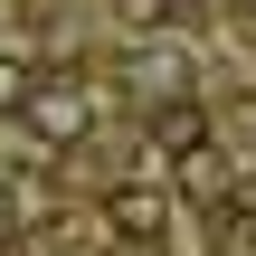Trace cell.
I'll return each instance as SVG.
<instances>
[{
    "label": "cell",
    "instance_id": "obj_3",
    "mask_svg": "<svg viewBox=\"0 0 256 256\" xmlns=\"http://www.w3.org/2000/svg\"><path fill=\"white\" fill-rule=\"evenodd\" d=\"M180 200H190V209H209V218H218V209H238V162H228L218 142L180 152Z\"/></svg>",
    "mask_w": 256,
    "mask_h": 256
},
{
    "label": "cell",
    "instance_id": "obj_4",
    "mask_svg": "<svg viewBox=\"0 0 256 256\" xmlns=\"http://www.w3.org/2000/svg\"><path fill=\"white\" fill-rule=\"evenodd\" d=\"M162 218H171V200H162L152 180H114V190H104V228H114V238L152 247V238H162Z\"/></svg>",
    "mask_w": 256,
    "mask_h": 256
},
{
    "label": "cell",
    "instance_id": "obj_9",
    "mask_svg": "<svg viewBox=\"0 0 256 256\" xmlns=\"http://www.w3.org/2000/svg\"><path fill=\"white\" fill-rule=\"evenodd\" d=\"M38 256H95V247H86L76 228H48V238H38Z\"/></svg>",
    "mask_w": 256,
    "mask_h": 256
},
{
    "label": "cell",
    "instance_id": "obj_5",
    "mask_svg": "<svg viewBox=\"0 0 256 256\" xmlns=\"http://www.w3.org/2000/svg\"><path fill=\"white\" fill-rule=\"evenodd\" d=\"M142 133H152L162 152H200V142H209V104H200V95H171V104H152Z\"/></svg>",
    "mask_w": 256,
    "mask_h": 256
},
{
    "label": "cell",
    "instance_id": "obj_7",
    "mask_svg": "<svg viewBox=\"0 0 256 256\" xmlns=\"http://www.w3.org/2000/svg\"><path fill=\"white\" fill-rule=\"evenodd\" d=\"M171 10H180V0H114V19H124L133 38H171Z\"/></svg>",
    "mask_w": 256,
    "mask_h": 256
},
{
    "label": "cell",
    "instance_id": "obj_1",
    "mask_svg": "<svg viewBox=\"0 0 256 256\" xmlns=\"http://www.w3.org/2000/svg\"><path fill=\"white\" fill-rule=\"evenodd\" d=\"M19 114H28V133H38V142L57 152V142H86V124H95V95H86L76 76H38Z\"/></svg>",
    "mask_w": 256,
    "mask_h": 256
},
{
    "label": "cell",
    "instance_id": "obj_8",
    "mask_svg": "<svg viewBox=\"0 0 256 256\" xmlns=\"http://www.w3.org/2000/svg\"><path fill=\"white\" fill-rule=\"evenodd\" d=\"M28 86H38V66H28V57H0V114H19Z\"/></svg>",
    "mask_w": 256,
    "mask_h": 256
},
{
    "label": "cell",
    "instance_id": "obj_6",
    "mask_svg": "<svg viewBox=\"0 0 256 256\" xmlns=\"http://www.w3.org/2000/svg\"><path fill=\"white\" fill-rule=\"evenodd\" d=\"M209 247L218 256H256V209H218L209 218Z\"/></svg>",
    "mask_w": 256,
    "mask_h": 256
},
{
    "label": "cell",
    "instance_id": "obj_2",
    "mask_svg": "<svg viewBox=\"0 0 256 256\" xmlns=\"http://www.w3.org/2000/svg\"><path fill=\"white\" fill-rule=\"evenodd\" d=\"M124 86L152 95V104H171V95H190V57H180L171 38H142V48L124 57Z\"/></svg>",
    "mask_w": 256,
    "mask_h": 256
}]
</instances>
